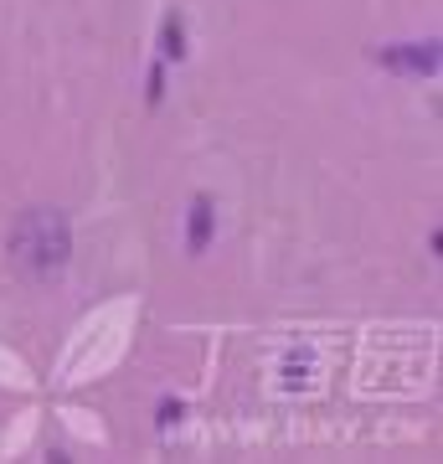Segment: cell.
Masks as SVG:
<instances>
[{
	"mask_svg": "<svg viewBox=\"0 0 443 464\" xmlns=\"http://www.w3.org/2000/svg\"><path fill=\"white\" fill-rule=\"evenodd\" d=\"M5 258H11V274L21 284H57L63 279L67 258H72V227L57 207H32V212L16 217V227L5 237Z\"/></svg>",
	"mask_w": 443,
	"mask_h": 464,
	"instance_id": "6da1fadb",
	"label": "cell"
},
{
	"mask_svg": "<svg viewBox=\"0 0 443 464\" xmlns=\"http://www.w3.org/2000/svg\"><path fill=\"white\" fill-rule=\"evenodd\" d=\"M377 63L381 67H397V72H438V52H433V42H428V47L402 42V47H381Z\"/></svg>",
	"mask_w": 443,
	"mask_h": 464,
	"instance_id": "7a4b0ae2",
	"label": "cell"
},
{
	"mask_svg": "<svg viewBox=\"0 0 443 464\" xmlns=\"http://www.w3.org/2000/svg\"><path fill=\"white\" fill-rule=\"evenodd\" d=\"M207 237H212V201L197 197V201H191V237H186V243H191V253L207 248Z\"/></svg>",
	"mask_w": 443,
	"mask_h": 464,
	"instance_id": "3957f363",
	"label": "cell"
},
{
	"mask_svg": "<svg viewBox=\"0 0 443 464\" xmlns=\"http://www.w3.org/2000/svg\"><path fill=\"white\" fill-rule=\"evenodd\" d=\"M165 57H186V26L176 16L165 21Z\"/></svg>",
	"mask_w": 443,
	"mask_h": 464,
	"instance_id": "277c9868",
	"label": "cell"
},
{
	"mask_svg": "<svg viewBox=\"0 0 443 464\" xmlns=\"http://www.w3.org/2000/svg\"><path fill=\"white\" fill-rule=\"evenodd\" d=\"M160 88H165V72L155 67V72H149V103H160Z\"/></svg>",
	"mask_w": 443,
	"mask_h": 464,
	"instance_id": "5b68a950",
	"label": "cell"
},
{
	"mask_svg": "<svg viewBox=\"0 0 443 464\" xmlns=\"http://www.w3.org/2000/svg\"><path fill=\"white\" fill-rule=\"evenodd\" d=\"M181 418V402H160V423H176Z\"/></svg>",
	"mask_w": 443,
	"mask_h": 464,
	"instance_id": "8992f818",
	"label": "cell"
}]
</instances>
